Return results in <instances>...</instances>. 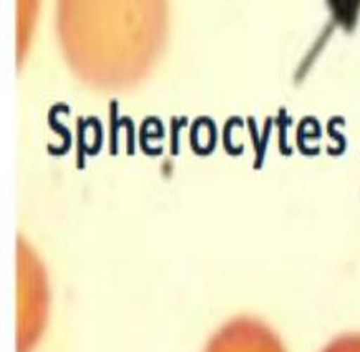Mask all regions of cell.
Here are the masks:
<instances>
[{
	"label": "cell",
	"instance_id": "obj_1",
	"mask_svg": "<svg viewBox=\"0 0 360 352\" xmlns=\"http://www.w3.org/2000/svg\"><path fill=\"white\" fill-rule=\"evenodd\" d=\"M166 0H58L68 65L95 90L122 92L151 72L166 37Z\"/></svg>",
	"mask_w": 360,
	"mask_h": 352
},
{
	"label": "cell",
	"instance_id": "obj_2",
	"mask_svg": "<svg viewBox=\"0 0 360 352\" xmlns=\"http://www.w3.org/2000/svg\"><path fill=\"white\" fill-rule=\"evenodd\" d=\"M205 352H288L284 342L259 319L238 318L224 324Z\"/></svg>",
	"mask_w": 360,
	"mask_h": 352
},
{
	"label": "cell",
	"instance_id": "obj_3",
	"mask_svg": "<svg viewBox=\"0 0 360 352\" xmlns=\"http://www.w3.org/2000/svg\"><path fill=\"white\" fill-rule=\"evenodd\" d=\"M322 352H360V334H344L330 341Z\"/></svg>",
	"mask_w": 360,
	"mask_h": 352
}]
</instances>
